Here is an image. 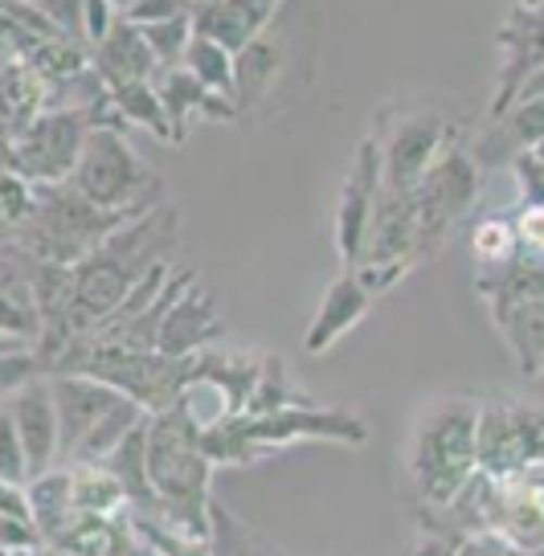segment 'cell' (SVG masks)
<instances>
[{
	"label": "cell",
	"mask_w": 544,
	"mask_h": 556,
	"mask_svg": "<svg viewBox=\"0 0 544 556\" xmlns=\"http://www.w3.org/2000/svg\"><path fill=\"white\" fill-rule=\"evenodd\" d=\"M46 377V365L37 352H17V356H0V401L17 397L21 389Z\"/></svg>",
	"instance_id": "26"
},
{
	"label": "cell",
	"mask_w": 544,
	"mask_h": 556,
	"mask_svg": "<svg viewBox=\"0 0 544 556\" xmlns=\"http://www.w3.org/2000/svg\"><path fill=\"white\" fill-rule=\"evenodd\" d=\"M143 463H148V486H152L160 520L173 523L185 536H213V458L201 446V434L176 409L148 417Z\"/></svg>",
	"instance_id": "2"
},
{
	"label": "cell",
	"mask_w": 544,
	"mask_h": 556,
	"mask_svg": "<svg viewBox=\"0 0 544 556\" xmlns=\"http://www.w3.org/2000/svg\"><path fill=\"white\" fill-rule=\"evenodd\" d=\"M119 21V4L115 0H83V50H94Z\"/></svg>",
	"instance_id": "29"
},
{
	"label": "cell",
	"mask_w": 544,
	"mask_h": 556,
	"mask_svg": "<svg viewBox=\"0 0 544 556\" xmlns=\"http://www.w3.org/2000/svg\"><path fill=\"white\" fill-rule=\"evenodd\" d=\"M463 540L451 536V532H426V536L409 548V556H458Z\"/></svg>",
	"instance_id": "33"
},
{
	"label": "cell",
	"mask_w": 544,
	"mask_h": 556,
	"mask_svg": "<svg viewBox=\"0 0 544 556\" xmlns=\"http://www.w3.org/2000/svg\"><path fill=\"white\" fill-rule=\"evenodd\" d=\"M0 553L9 556L46 553V540H41L34 520H9V516H0Z\"/></svg>",
	"instance_id": "30"
},
{
	"label": "cell",
	"mask_w": 544,
	"mask_h": 556,
	"mask_svg": "<svg viewBox=\"0 0 544 556\" xmlns=\"http://www.w3.org/2000/svg\"><path fill=\"white\" fill-rule=\"evenodd\" d=\"M250 556H291V553H282V548H275V544H266V540L254 536V548H250Z\"/></svg>",
	"instance_id": "35"
},
{
	"label": "cell",
	"mask_w": 544,
	"mask_h": 556,
	"mask_svg": "<svg viewBox=\"0 0 544 556\" xmlns=\"http://www.w3.org/2000/svg\"><path fill=\"white\" fill-rule=\"evenodd\" d=\"M508 136L516 148L532 152L536 143L544 139V99L536 103H511L508 111Z\"/></svg>",
	"instance_id": "28"
},
{
	"label": "cell",
	"mask_w": 544,
	"mask_h": 556,
	"mask_svg": "<svg viewBox=\"0 0 544 556\" xmlns=\"http://www.w3.org/2000/svg\"><path fill=\"white\" fill-rule=\"evenodd\" d=\"M90 123L71 111H37L29 123H21L17 136L0 148V164L25 180L29 189H58L71 185L74 164L83 156V139Z\"/></svg>",
	"instance_id": "6"
},
{
	"label": "cell",
	"mask_w": 544,
	"mask_h": 556,
	"mask_svg": "<svg viewBox=\"0 0 544 556\" xmlns=\"http://www.w3.org/2000/svg\"><path fill=\"white\" fill-rule=\"evenodd\" d=\"M377 192H381V143H377V136H365L356 156H352L340 205H336V250H340L349 270H356L365 238H369Z\"/></svg>",
	"instance_id": "9"
},
{
	"label": "cell",
	"mask_w": 544,
	"mask_h": 556,
	"mask_svg": "<svg viewBox=\"0 0 544 556\" xmlns=\"http://www.w3.org/2000/svg\"><path fill=\"white\" fill-rule=\"evenodd\" d=\"M74 475V516H94V520H115L127 516V491L106 467H71Z\"/></svg>",
	"instance_id": "20"
},
{
	"label": "cell",
	"mask_w": 544,
	"mask_h": 556,
	"mask_svg": "<svg viewBox=\"0 0 544 556\" xmlns=\"http://www.w3.org/2000/svg\"><path fill=\"white\" fill-rule=\"evenodd\" d=\"M90 70L103 78L106 90H119V87H136V83H156V58L148 50V41L140 37L136 25H127L124 17L115 21V29L87 53Z\"/></svg>",
	"instance_id": "15"
},
{
	"label": "cell",
	"mask_w": 544,
	"mask_h": 556,
	"mask_svg": "<svg viewBox=\"0 0 544 556\" xmlns=\"http://www.w3.org/2000/svg\"><path fill=\"white\" fill-rule=\"evenodd\" d=\"M475 262L483 266V270H495V278H504L516 266V222L508 217H492V222H483V226H475Z\"/></svg>",
	"instance_id": "23"
},
{
	"label": "cell",
	"mask_w": 544,
	"mask_h": 556,
	"mask_svg": "<svg viewBox=\"0 0 544 556\" xmlns=\"http://www.w3.org/2000/svg\"><path fill=\"white\" fill-rule=\"evenodd\" d=\"M156 94H160V103H164L168 127H173V143H185V131H189V123H193L197 115H205V119H222V123H229L233 115H238V106L229 103V99L205 90L193 74H185L180 66L160 70Z\"/></svg>",
	"instance_id": "17"
},
{
	"label": "cell",
	"mask_w": 544,
	"mask_h": 556,
	"mask_svg": "<svg viewBox=\"0 0 544 556\" xmlns=\"http://www.w3.org/2000/svg\"><path fill=\"white\" fill-rule=\"evenodd\" d=\"M0 479L4 483H29V463H25V451H21L17 426H13V414L9 405L0 409Z\"/></svg>",
	"instance_id": "25"
},
{
	"label": "cell",
	"mask_w": 544,
	"mask_h": 556,
	"mask_svg": "<svg viewBox=\"0 0 544 556\" xmlns=\"http://www.w3.org/2000/svg\"><path fill=\"white\" fill-rule=\"evenodd\" d=\"M71 189L78 192L90 208L136 222V217H143L148 205L160 197V180H156V173H148V164L131 152V143L124 139V131L103 123V127H90L87 139H83V156L74 164Z\"/></svg>",
	"instance_id": "4"
},
{
	"label": "cell",
	"mask_w": 544,
	"mask_h": 556,
	"mask_svg": "<svg viewBox=\"0 0 544 556\" xmlns=\"http://www.w3.org/2000/svg\"><path fill=\"white\" fill-rule=\"evenodd\" d=\"M0 556H9V553H0Z\"/></svg>",
	"instance_id": "39"
},
{
	"label": "cell",
	"mask_w": 544,
	"mask_h": 556,
	"mask_svg": "<svg viewBox=\"0 0 544 556\" xmlns=\"http://www.w3.org/2000/svg\"><path fill=\"white\" fill-rule=\"evenodd\" d=\"M291 442H340V446H365L369 426L352 409H324L312 401L266 409V414H238L222 421L217 430L201 438L205 454L217 463H254Z\"/></svg>",
	"instance_id": "3"
},
{
	"label": "cell",
	"mask_w": 544,
	"mask_h": 556,
	"mask_svg": "<svg viewBox=\"0 0 544 556\" xmlns=\"http://www.w3.org/2000/svg\"><path fill=\"white\" fill-rule=\"evenodd\" d=\"M17 352H37V340H25V336H9V331H0V356H17Z\"/></svg>",
	"instance_id": "34"
},
{
	"label": "cell",
	"mask_w": 544,
	"mask_h": 556,
	"mask_svg": "<svg viewBox=\"0 0 544 556\" xmlns=\"http://www.w3.org/2000/svg\"><path fill=\"white\" fill-rule=\"evenodd\" d=\"M217 340H226V324H222V312H217V299H213L205 282H193L164 315L156 352L168 356V361H193L197 352L213 348Z\"/></svg>",
	"instance_id": "11"
},
{
	"label": "cell",
	"mask_w": 544,
	"mask_h": 556,
	"mask_svg": "<svg viewBox=\"0 0 544 556\" xmlns=\"http://www.w3.org/2000/svg\"><path fill=\"white\" fill-rule=\"evenodd\" d=\"M46 381H50V397L58 409V467H66L74 463L83 438L124 401V393L90 381V377H71V372H53Z\"/></svg>",
	"instance_id": "10"
},
{
	"label": "cell",
	"mask_w": 544,
	"mask_h": 556,
	"mask_svg": "<svg viewBox=\"0 0 544 556\" xmlns=\"http://www.w3.org/2000/svg\"><path fill=\"white\" fill-rule=\"evenodd\" d=\"M446 143H451V123L442 119V115H426L421 111V115L402 119L385 136V143H381V189L409 197L421 185V176L439 164Z\"/></svg>",
	"instance_id": "8"
},
{
	"label": "cell",
	"mask_w": 544,
	"mask_h": 556,
	"mask_svg": "<svg viewBox=\"0 0 544 556\" xmlns=\"http://www.w3.org/2000/svg\"><path fill=\"white\" fill-rule=\"evenodd\" d=\"M475 451H479V475L488 479L544 467V405L511 393L483 397L475 421Z\"/></svg>",
	"instance_id": "5"
},
{
	"label": "cell",
	"mask_w": 544,
	"mask_h": 556,
	"mask_svg": "<svg viewBox=\"0 0 544 556\" xmlns=\"http://www.w3.org/2000/svg\"><path fill=\"white\" fill-rule=\"evenodd\" d=\"M9 414L17 426L25 463H29V479L58 467V409L50 397V381L41 377L29 389H21L17 397H9Z\"/></svg>",
	"instance_id": "13"
},
{
	"label": "cell",
	"mask_w": 544,
	"mask_h": 556,
	"mask_svg": "<svg viewBox=\"0 0 544 556\" xmlns=\"http://www.w3.org/2000/svg\"><path fill=\"white\" fill-rule=\"evenodd\" d=\"M185 4H176V0H127V4H119V17L127 21V25H136V29H143V25H160V21L176 17Z\"/></svg>",
	"instance_id": "31"
},
{
	"label": "cell",
	"mask_w": 544,
	"mask_h": 556,
	"mask_svg": "<svg viewBox=\"0 0 544 556\" xmlns=\"http://www.w3.org/2000/svg\"><path fill=\"white\" fill-rule=\"evenodd\" d=\"M180 70L193 74L205 90H213V94H222V99L233 103V53H226L222 46H213V41L193 34L189 50L180 58Z\"/></svg>",
	"instance_id": "22"
},
{
	"label": "cell",
	"mask_w": 544,
	"mask_h": 556,
	"mask_svg": "<svg viewBox=\"0 0 544 556\" xmlns=\"http://www.w3.org/2000/svg\"><path fill=\"white\" fill-rule=\"evenodd\" d=\"M111 106L124 127H148L156 139H168L173 143V127H168V115H164V103L156 94V83H136V87H119L111 90Z\"/></svg>",
	"instance_id": "21"
},
{
	"label": "cell",
	"mask_w": 544,
	"mask_h": 556,
	"mask_svg": "<svg viewBox=\"0 0 544 556\" xmlns=\"http://www.w3.org/2000/svg\"><path fill=\"white\" fill-rule=\"evenodd\" d=\"M25 495H29V516H34L37 532L50 548L53 540L62 536L74 520V475L71 467H53L46 475H37L25 483Z\"/></svg>",
	"instance_id": "19"
},
{
	"label": "cell",
	"mask_w": 544,
	"mask_h": 556,
	"mask_svg": "<svg viewBox=\"0 0 544 556\" xmlns=\"http://www.w3.org/2000/svg\"><path fill=\"white\" fill-rule=\"evenodd\" d=\"M475 192H479L475 160L451 139L446 152L439 156V164L421 176L418 189L409 192V201H414V226H418V254L434 250L458 226V217L471 208Z\"/></svg>",
	"instance_id": "7"
},
{
	"label": "cell",
	"mask_w": 544,
	"mask_h": 556,
	"mask_svg": "<svg viewBox=\"0 0 544 556\" xmlns=\"http://www.w3.org/2000/svg\"><path fill=\"white\" fill-rule=\"evenodd\" d=\"M29 556H41V553H29Z\"/></svg>",
	"instance_id": "37"
},
{
	"label": "cell",
	"mask_w": 544,
	"mask_h": 556,
	"mask_svg": "<svg viewBox=\"0 0 544 556\" xmlns=\"http://www.w3.org/2000/svg\"><path fill=\"white\" fill-rule=\"evenodd\" d=\"M528 156L536 160V164H544V139H541V143H536V148H532V152H528Z\"/></svg>",
	"instance_id": "36"
},
{
	"label": "cell",
	"mask_w": 544,
	"mask_h": 556,
	"mask_svg": "<svg viewBox=\"0 0 544 556\" xmlns=\"http://www.w3.org/2000/svg\"><path fill=\"white\" fill-rule=\"evenodd\" d=\"M58 556H140V540L131 532V511L115 520L74 516L71 528L50 544Z\"/></svg>",
	"instance_id": "18"
},
{
	"label": "cell",
	"mask_w": 544,
	"mask_h": 556,
	"mask_svg": "<svg viewBox=\"0 0 544 556\" xmlns=\"http://www.w3.org/2000/svg\"><path fill=\"white\" fill-rule=\"evenodd\" d=\"M279 13L282 4H275V0H201V4H189L193 34L222 46L233 58L258 34H266L279 21Z\"/></svg>",
	"instance_id": "12"
},
{
	"label": "cell",
	"mask_w": 544,
	"mask_h": 556,
	"mask_svg": "<svg viewBox=\"0 0 544 556\" xmlns=\"http://www.w3.org/2000/svg\"><path fill=\"white\" fill-rule=\"evenodd\" d=\"M282 70H287V41H282L279 21H275L266 34H258L233 58V106H238V115L270 99V90L279 87Z\"/></svg>",
	"instance_id": "16"
},
{
	"label": "cell",
	"mask_w": 544,
	"mask_h": 556,
	"mask_svg": "<svg viewBox=\"0 0 544 556\" xmlns=\"http://www.w3.org/2000/svg\"><path fill=\"white\" fill-rule=\"evenodd\" d=\"M504 556H516V553H504Z\"/></svg>",
	"instance_id": "38"
},
{
	"label": "cell",
	"mask_w": 544,
	"mask_h": 556,
	"mask_svg": "<svg viewBox=\"0 0 544 556\" xmlns=\"http://www.w3.org/2000/svg\"><path fill=\"white\" fill-rule=\"evenodd\" d=\"M210 520H213V556H250L254 536H250L246 528L229 516L226 507L213 504Z\"/></svg>",
	"instance_id": "27"
},
{
	"label": "cell",
	"mask_w": 544,
	"mask_h": 556,
	"mask_svg": "<svg viewBox=\"0 0 544 556\" xmlns=\"http://www.w3.org/2000/svg\"><path fill=\"white\" fill-rule=\"evenodd\" d=\"M140 37L148 41V50L156 58L160 70H176L180 66V58L189 50V41H193V21H189V4L176 13V17L160 21V25H143Z\"/></svg>",
	"instance_id": "24"
},
{
	"label": "cell",
	"mask_w": 544,
	"mask_h": 556,
	"mask_svg": "<svg viewBox=\"0 0 544 556\" xmlns=\"http://www.w3.org/2000/svg\"><path fill=\"white\" fill-rule=\"evenodd\" d=\"M0 516H9V520H34L29 516V495H25L21 483H4L0 479Z\"/></svg>",
	"instance_id": "32"
},
{
	"label": "cell",
	"mask_w": 544,
	"mask_h": 556,
	"mask_svg": "<svg viewBox=\"0 0 544 556\" xmlns=\"http://www.w3.org/2000/svg\"><path fill=\"white\" fill-rule=\"evenodd\" d=\"M372 307V295L360 287V278L344 270L340 278H332V287L324 291L316 315H312V328L303 336V352L307 356H324L336 340H344Z\"/></svg>",
	"instance_id": "14"
},
{
	"label": "cell",
	"mask_w": 544,
	"mask_h": 556,
	"mask_svg": "<svg viewBox=\"0 0 544 556\" xmlns=\"http://www.w3.org/2000/svg\"><path fill=\"white\" fill-rule=\"evenodd\" d=\"M475 421L479 401L475 397H439L430 401L414 421V434L405 446V475L430 516H439L463 495V486L479 475V451H475Z\"/></svg>",
	"instance_id": "1"
},
{
	"label": "cell",
	"mask_w": 544,
	"mask_h": 556,
	"mask_svg": "<svg viewBox=\"0 0 544 556\" xmlns=\"http://www.w3.org/2000/svg\"><path fill=\"white\" fill-rule=\"evenodd\" d=\"M0 409H4V405H0Z\"/></svg>",
	"instance_id": "40"
}]
</instances>
